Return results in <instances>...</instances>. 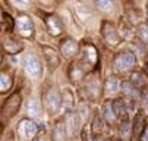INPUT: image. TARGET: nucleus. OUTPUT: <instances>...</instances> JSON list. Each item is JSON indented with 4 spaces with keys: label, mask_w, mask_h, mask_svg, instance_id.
<instances>
[{
    "label": "nucleus",
    "mask_w": 148,
    "mask_h": 141,
    "mask_svg": "<svg viewBox=\"0 0 148 141\" xmlns=\"http://www.w3.org/2000/svg\"><path fill=\"white\" fill-rule=\"evenodd\" d=\"M135 63H136V57L132 52H122L114 59V69L120 72H126L132 69Z\"/></svg>",
    "instance_id": "1"
},
{
    "label": "nucleus",
    "mask_w": 148,
    "mask_h": 141,
    "mask_svg": "<svg viewBox=\"0 0 148 141\" xmlns=\"http://www.w3.org/2000/svg\"><path fill=\"white\" fill-rule=\"evenodd\" d=\"M101 35H103V38H104V41L107 43V44H110V46H116V44H119V41H120V34H119V31L113 27V24H110V22H104L103 24V27H101Z\"/></svg>",
    "instance_id": "2"
},
{
    "label": "nucleus",
    "mask_w": 148,
    "mask_h": 141,
    "mask_svg": "<svg viewBox=\"0 0 148 141\" xmlns=\"http://www.w3.org/2000/svg\"><path fill=\"white\" fill-rule=\"evenodd\" d=\"M19 106H21V96L19 94H12L3 105V110H2L3 118L8 119V118L13 116L18 112Z\"/></svg>",
    "instance_id": "3"
},
{
    "label": "nucleus",
    "mask_w": 148,
    "mask_h": 141,
    "mask_svg": "<svg viewBox=\"0 0 148 141\" xmlns=\"http://www.w3.org/2000/svg\"><path fill=\"white\" fill-rule=\"evenodd\" d=\"M24 66H25L27 74H28L31 78H38V76L41 75V66H40V63H38V60L35 59V56H32V54L25 56V59H24Z\"/></svg>",
    "instance_id": "4"
},
{
    "label": "nucleus",
    "mask_w": 148,
    "mask_h": 141,
    "mask_svg": "<svg viewBox=\"0 0 148 141\" xmlns=\"http://www.w3.org/2000/svg\"><path fill=\"white\" fill-rule=\"evenodd\" d=\"M18 132H19L21 138L28 140L37 132V125L29 119H24V120H21L19 125H18Z\"/></svg>",
    "instance_id": "5"
},
{
    "label": "nucleus",
    "mask_w": 148,
    "mask_h": 141,
    "mask_svg": "<svg viewBox=\"0 0 148 141\" xmlns=\"http://www.w3.org/2000/svg\"><path fill=\"white\" fill-rule=\"evenodd\" d=\"M46 102H47V109L51 112V113H56L60 106H63V98L59 93L56 91H50L46 97Z\"/></svg>",
    "instance_id": "6"
},
{
    "label": "nucleus",
    "mask_w": 148,
    "mask_h": 141,
    "mask_svg": "<svg viewBox=\"0 0 148 141\" xmlns=\"http://www.w3.org/2000/svg\"><path fill=\"white\" fill-rule=\"evenodd\" d=\"M16 28H18V31L22 34V35H25V37H29L31 34H32V30H34V27H32V22H31V19L28 18V16H19V19L16 21Z\"/></svg>",
    "instance_id": "7"
},
{
    "label": "nucleus",
    "mask_w": 148,
    "mask_h": 141,
    "mask_svg": "<svg viewBox=\"0 0 148 141\" xmlns=\"http://www.w3.org/2000/svg\"><path fill=\"white\" fill-rule=\"evenodd\" d=\"M75 9L79 15V18L82 19L84 22H91L92 18H94V13L91 12V9L85 5V3H81V2H76L75 3Z\"/></svg>",
    "instance_id": "8"
},
{
    "label": "nucleus",
    "mask_w": 148,
    "mask_h": 141,
    "mask_svg": "<svg viewBox=\"0 0 148 141\" xmlns=\"http://www.w3.org/2000/svg\"><path fill=\"white\" fill-rule=\"evenodd\" d=\"M25 112L29 118H40V115H41L40 102L37 98H29L27 102V105H25Z\"/></svg>",
    "instance_id": "9"
},
{
    "label": "nucleus",
    "mask_w": 148,
    "mask_h": 141,
    "mask_svg": "<svg viewBox=\"0 0 148 141\" xmlns=\"http://www.w3.org/2000/svg\"><path fill=\"white\" fill-rule=\"evenodd\" d=\"M85 93L90 98H97V96L100 94V85L97 78H87L85 81Z\"/></svg>",
    "instance_id": "10"
},
{
    "label": "nucleus",
    "mask_w": 148,
    "mask_h": 141,
    "mask_svg": "<svg viewBox=\"0 0 148 141\" xmlns=\"http://www.w3.org/2000/svg\"><path fill=\"white\" fill-rule=\"evenodd\" d=\"M60 49H62L63 54L68 56V57H73V56H76V53H78V50H79L78 44L73 41V40H71V38L65 40V41L62 43Z\"/></svg>",
    "instance_id": "11"
},
{
    "label": "nucleus",
    "mask_w": 148,
    "mask_h": 141,
    "mask_svg": "<svg viewBox=\"0 0 148 141\" xmlns=\"http://www.w3.org/2000/svg\"><path fill=\"white\" fill-rule=\"evenodd\" d=\"M46 22H47V28H49L50 34H53V35L60 34V31H62V22H60V19L57 16L49 15L46 18Z\"/></svg>",
    "instance_id": "12"
},
{
    "label": "nucleus",
    "mask_w": 148,
    "mask_h": 141,
    "mask_svg": "<svg viewBox=\"0 0 148 141\" xmlns=\"http://www.w3.org/2000/svg\"><path fill=\"white\" fill-rule=\"evenodd\" d=\"M119 87H120V81L116 78V76H110L106 79V84H104V90L107 94H114L119 91Z\"/></svg>",
    "instance_id": "13"
},
{
    "label": "nucleus",
    "mask_w": 148,
    "mask_h": 141,
    "mask_svg": "<svg viewBox=\"0 0 148 141\" xmlns=\"http://www.w3.org/2000/svg\"><path fill=\"white\" fill-rule=\"evenodd\" d=\"M113 110L116 113V116L126 119V115H128V106L125 105L123 100H114L113 102Z\"/></svg>",
    "instance_id": "14"
},
{
    "label": "nucleus",
    "mask_w": 148,
    "mask_h": 141,
    "mask_svg": "<svg viewBox=\"0 0 148 141\" xmlns=\"http://www.w3.org/2000/svg\"><path fill=\"white\" fill-rule=\"evenodd\" d=\"M84 59L90 65H94L97 62V50L92 46H85L84 47Z\"/></svg>",
    "instance_id": "15"
},
{
    "label": "nucleus",
    "mask_w": 148,
    "mask_h": 141,
    "mask_svg": "<svg viewBox=\"0 0 148 141\" xmlns=\"http://www.w3.org/2000/svg\"><path fill=\"white\" fill-rule=\"evenodd\" d=\"M103 113H104V118L109 124H113L116 120V113L113 110V103H104L103 105Z\"/></svg>",
    "instance_id": "16"
},
{
    "label": "nucleus",
    "mask_w": 148,
    "mask_h": 141,
    "mask_svg": "<svg viewBox=\"0 0 148 141\" xmlns=\"http://www.w3.org/2000/svg\"><path fill=\"white\" fill-rule=\"evenodd\" d=\"M145 127V118H144V115L142 113H138L136 116H135V120H134V132L135 134H142L144 131L142 129H145L144 128Z\"/></svg>",
    "instance_id": "17"
},
{
    "label": "nucleus",
    "mask_w": 148,
    "mask_h": 141,
    "mask_svg": "<svg viewBox=\"0 0 148 141\" xmlns=\"http://www.w3.org/2000/svg\"><path fill=\"white\" fill-rule=\"evenodd\" d=\"M66 138V128L63 124H57L53 131V141H65Z\"/></svg>",
    "instance_id": "18"
},
{
    "label": "nucleus",
    "mask_w": 148,
    "mask_h": 141,
    "mask_svg": "<svg viewBox=\"0 0 148 141\" xmlns=\"http://www.w3.org/2000/svg\"><path fill=\"white\" fill-rule=\"evenodd\" d=\"M119 132L123 138H129L131 137V122L129 119H123L120 125H119Z\"/></svg>",
    "instance_id": "19"
},
{
    "label": "nucleus",
    "mask_w": 148,
    "mask_h": 141,
    "mask_svg": "<svg viewBox=\"0 0 148 141\" xmlns=\"http://www.w3.org/2000/svg\"><path fill=\"white\" fill-rule=\"evenodd\" d=\"M10 87H12V78L8 74H2V76H0V90H2V93H6Z\"/></svg>",
    "instance_id": "20"
},
{
    "label": "nucleus",
    "mask_w": 148,
    "mask_h": 141,
    "mask_svg": "<svg viewBox=\"0 0 148 141\" xmlns=\"http://www.w3.org/2000/svg\"><path fill=\"white\" fill-rule=\"evenodd\" d=\"M69 71H71L69 75H71V78H72V81H79V79L84 76V72H82V69L79 68L78 63H73Z\"/></svg>",
    "instance_id": "21"
},
{
    "label": "nucleus",
    "mask_w": 148,
    "mask_h": 141,
    "mask_svg": "<svg viewBox=\"0 0 148 141\" xmlns=\"http://www.w3.org/2000/svg\"><path fill=\"white\" fill-rule=\"evenodd\" d=\"M94 3H95V6L100 10H104V12L113 9V2L112 0H94Z\"/></svg>",
    "instance_id": "22"
},
{
    "label": "nucleus",
    "mask_w": 148,
    "mask_h": 141,
    "mask_svg": "<svg viewBox=\"0 0 148 141\" xmlns=\"http://www.w3.org/2000/svg\"><path fill=\"white\" fill-rule=\"evenodd\" d=\"M122 90H123V93H125L126 96H128V97H135V96H136V88H135V85H134L131 81L123 83Z\"/></svg>",
    "instance_id": "23"
},
{
    "label": "nucleus",
    "mask_w": 148,
    "mask_h": 141,
    "mask_svg": "<svg viewBox=\"0 0 148 141\" xmlns=\"http://www.w3.org/2000/svg\"><path fill=\"white\" fill-rule=\"evenodd\" d=\"M103 129H104L103 119H101L100 116H95V118L92 119V132H94V134H100V132H103Z\"/></svg>",
    "instance_id": "24"
},
{
    "label": "nucleus",
    "mask_w": 148,
    "mask_h": 141,
    "mask_svg": "<svg viewBox=\"0 0 148 141\" xmlns=\"http://www.w3.org/2000/svg\"><path fill=\"white\" fill-rule=\"evenodd\" d=\"M5 49H6V52H9V53H18L19 50H21V46L16 43V41H13V40H6L5 41Z\"/></svg>",
    "instance_id": "25"
},
{
    "label": "nucleus",
    "mask_w": 148,
    "mask_h": 141,
    "mask_svg": "<svg viewBox=\"0 0 148 141\" xmlns=\"http://www.w3.org/2000/svg\"><path fill=\"white\" fill-rule=\"evenodd\" d=\"M62 98H63V106H65V109L71 110V107L73 106V97H72V94L71 93H65L62 96Z\"/></svg>",
    "instance_id": "26"
},
{
    "label": "nucleus",
    "mask_w": 148,
    "mask_h": 141,
    "mask_svg": "<svg viewBox=\"0 0 148 141\" xmlns=\"http://www.w3.org/2000/svg\"><path fill=\"white\" fill-rule=\"evenodd\" d=\"M44 53H46V54H50V57H47V62H49L51 66H57V65H59V59H57V54H56L53 50H50V49H46V50H44Z\"/></svg>",
    "instance_id": "27"
},
{
    "label": "nucleus",
    "mask_w": 148,
    "mask_h": 141,
    "mask_svg": "<svg viewBox=\"0 0 148 141\" xmlns=\"http://www.w3.org/2000/svg\"><path fill=\"white\" fill-rule=\"evenodd\" d=\"M131 83H132L135 87L142 85V74H139V72H134V74L131 75Z\"/></svg>",
    "instance_id": "28"
},
{
    "label": "nucleus",
    "mask_w": 148,
    "mask_h": 141,
    "mask_svg": "<svg viewBox=\"0 0 148 141\" xmlns=\"http://www.w3.org/2000/svg\"><path fill=\"white\" fill-rule=\"evenodd\" d=\"M76 127H78V122H76V116L75 115H72V116H69V119H68V129H69V132H75V129H76Z\"/></svg>",
    "instance_id": "29"
},
{
    "label": "nucleus",
    "mask_w": 148,
    "mask_h": 141,
    "mask_svg": "<svg viewBox=\"0 0 148 141\" xmlns=\"http://www.w3.org/2000/svg\"><path fill=\"white\" fill-rule=\"evenodd\" d=\"M139 37L144 43H148V27L147 25H141L139 27Z\"/></svg>",
    "instance_id": "30"
},
{
    "label": "nucleus",
    "mask_w": 148,
    "mask_h": 141,
    "mask_svg": "<svg viewBox=\"0 0 148 141\" xmlns=\"http://www.w3.org/2000/svg\"><path fill=\"white\" fill-rule=\"evenodd\" d=\"M78 112H79V115H81V119H84V120L88 118V113H90V112H88V107H87V106H84V105L79 107Z\"/></svg>",
    "instance_id": "31"
},
{
    "label": "nucleus",
    "mask_w": 148,
    "mask_h": 141,
    "mask_svg": "<svg viewBox=\"0 0 148 141\" xmlns=\"http://www.w3.org/2000/svg\"><path fill=\"white\" fill-rule=\"evenodd\" d=\"M3 18H5V21H6V24H5V28H6V30H10V28H13V19H10V16H9L8 13H5V15H3Z\"/></svg>",
    "instance_id": "32"
},
{
    "label": "nucleus",
    "mask_w": 148,
    "mask_h": 141,
    "mask_svg": "<svg viewBox=\"0 0 148 141\" xmlns=\"http://www.w3.org/2000/svg\"><path fill=\"white\" fill-rule=\"evenodd\" d=\"M142 103L148 107V90H144V93H142Z\"/></svg>",
    "instance_id": "33"
},
{
    "label": "nucleus",
    "mask_w": 148,
    "mask_h": 141,
    "mask_svg": "<svg viewBox=\"0 0 148 141\" xmlns=\"http://www.w3.org/2000/svg\"><path fill=\"white\" fill-rule=\"evenodd\" d=\"M139 141H148V127L144 129V132L141 134V138H139Z\"/></svg>",
    "instance_id": "34"
},
{
    "label": "nucleus",
    "mask_w": 148,
    "mask_h": 141,
    "mask_svg": "<svg viewBox=\"0 0 148 141\" xmlns=\"http://www.w3.org/2000/svg\"><path fill=\"white\" fill-rule=\"evenodd\" d=\"M15 3L19 6H28L29 5V0H15Z\"/></svg>",
    "instance_id": "35"
},
{
    "label": "nucleus",
    "mask_w": 148,
    "mask_h": 141,
    "mask_svg": "<svg viewBox=\"0 0 148 141\" xmlns=\"http://www.w3.org/2000/svg\"><path fill=\"white\" fill-rule=\"evenodd\" d=\"M41 3H44V5H49V3H51V0H40Z\"/></svg>",
    "instance_id": "36"
},
{
    "label": "nucleus",
    "mask_w": 148,
    "mask_h": 141,
    "mask_svg": "<svg viewBox=\"0 0 148 141\" xmlns=\"http://www.w3.org/2000/svg\"><path fill=\"white\" fill-rule=\"evenodd\" d=\"M35 141H47V140H46V138H44V137H40V138H37V140H35Z\"/></svg>",
    "instance_id": "37"
},
{
    "label": "nucleus",
    "mask_w": 148,
    "mask_h": 141,
    "mask_svg": "<svg viewBox=\"0 0 148 141\" xmlns=\"http://www.w3.org/2000/svg\"><path fill=\"white\" fill-rule=\"evenodd\" d=\"M145 69H147V72H148V63H147V66H145Z\"/></svg>",
    "instance_id": "38"
},
{
    "label": "nucleus",
    "mask_w": 148,
    "mask_h": 141,
    "mask_svg": "<svg viewBox=\"0 0 148 141\" xmlns=\"http://www.w3.org/2000/svg\"><path fill=\"white\" fill-rule=\"evenodd\" d=\"M119 141H122V140H119Z\"/></svg>",
    "instance_id": "39"
}]
</instances>
